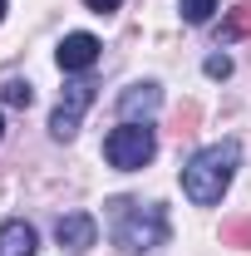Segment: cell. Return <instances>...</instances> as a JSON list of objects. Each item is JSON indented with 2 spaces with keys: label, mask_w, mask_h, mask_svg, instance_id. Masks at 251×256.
<instances>
[{
  "label": "cell",
  "mask_w": 251,
  "mask_h": 256,
  "mask_svg": "<svg viewBox=\"0 0 251 256\" xmlns=\"http://www.w3.org/2000/svg\"><path fill=\"white\" fill-rule=\"evenodd\" d=\"M0 104H5V108H30L34 104L30 79H5V84H0Z\"/></svg>",
  "instance_id": "30bf717a"
},
{
  "label": "cell",
  "mask_w": 251,
  "mask_h": 256,
  "mask_svg": "<svg viewBox=\"0 0 251 256\" xmlns=\"http://www.w3.org/2000/svg\"><path fill=\"white\" fill-rule=\"evenodd\" d=\"M222 246L251 252V217H226V222H222Z\"/></svg>",
  "instance_id": "8fae6325"
},
{
  "label": "cell",
  "mask_w": 251,
  "mask_h": 256,
  "mask_svg": "<svg viewBox=\"0 0 251 256\" xmlns=\"http://www.w3.org/2000/svg\"><path fill=\"white\" fill-rule=\"evenodd\" d=\"M0 20H5V0H0Z\"/></svg>",
  "instance_id": "2e32d148"
},
{
  "label": "cell",
  "mask_w": 251,
  "mask_h": 256,
  "mask_svg": "<svg viewBox=\"0 0 251 256\" xmlns=\"http://www.w3.org/2000/svg\"><path fill=\"white\" fill-rule=\"evenodd\" d=\"M236 162H242V148H236L232 138H226V143H212V148H202V153L182 168V192H188L197 207L222 202V192L232 188V178H236Z\"/></svg>",
  "instance_id": "7a4b0ae2"
},
{
  "label": "cell",
  "mask_w": 251,
  "mask_h": 256,
  "mask_svg": "<svg viewBox=\"0 0 251 256\" xmlns=\"http://www.w3.org/2000/svg\"><path fill=\"white\" fill-rule=\"evenodd\" d=\"M197 118H202V108H197V104H182V108L172 114V133H178V138L197 133Z\"/></svg>",
  "instance_id": "4fadbf2b"
},
{
  "label": "cell",
  "mask_w": 251,
  "mask_h": 256,
  "mask_svg": "<svg viewBox=\"0 0 251 256\" xmlns=\"http://www.w3.org/2000/svg\"><path fill=\"white\" fill-rule=\"evenodd\" d=\"M158 153V138L148 124H118L108 138H104V158L114 162L118 172H138V168H148Z\"/></svg>",
  "instance_id": "3957f363"
},
{
  "label": "cell",
  "mask_w": 251,
  "mask_h": 256,
  "mask_svg": "<svg viewBox=\"0 0 251 256\" xmlns=\"http://www.w3.org/2000/svg\"><path fill=\"white\" fill-rule=\"evenodd\" d=\"M202 69H207V79H226V74H232V60H226V54H212Z\"/></svg>",
  "instance_id": "5bb4252c"
},
{
  "label": "cell",
  "mask_w": 251,
  "mask_h": 256,
  "mask_svg": "<svg viewBox=\"0 0 251 256\" xmlns=\"http://www.w3.org/2000/svg\"><path fill=\"white\" fill-rule=\"evenodd\" d=\"M178 10H182V20H188V25H207V20H212V10H217V0H182Z\"/></svg>",
  "instance_id": "7c38bea8"
},
{
  "label": "cell",
  "mask_w": 251,
  "mask_h": 256,
  "mask_svg": "<svg viewBox=\"0 0 251 256\" xmlns=\"http://www.w3.org/2000/svg\"><path fill=\"white\" fill-rule=\"evenodd\" d=\"M0 138H5V118H0Z\"/></svg>",
  "instance_id": "e0dca14e"
},
{
  "label": "cell",
  "mask_w": 251,
  "mask_h": 256,
  "mask_svg": "<svg viewBox=\"0 0 251 256\" xmlns=\"http://www.w3.org/2000/svg\"><path fill=\"white\" fill-rule=\"evenodd\" d=\"M242 34H251V0H242V5L226 10V20L217 25V44H232V40H242Z\"/></svg>",
  "instance_id": "9c48e42d"
},
{
  "label": "cell",
  "mask_w": 251,
  "mask_h": 256,
  "mask_svg": "<svg viewBox=\"0 0 251 256\" xmlns=\"http://www.w3.org/2000/svg\"><path fill=\"white\" fill-rule=\"evenodd\" d=\"M158 104H162V89H158L153 79H143V84H133V89H124V98H118V114H124V124H148L158 114Z\"/></svg>",
  "instance_id": "8992f818"
},
{
  "label": "cell",
  "mask_w": 251,
  "mask_h": 256,
  "mask_svg": "<svg viewBox=\"0 0 251 256\" xmlns=\"http://www.w3.org/2000/svg\"><path fill=\"white\" fill-rule=\"evenodd\" d=\"M54 236H60L64 252L84 256L89 246H94V236H98V222L89 217V212H69V217H60V222H54Z\"/></svg>",
  "instance_id": "5b68a950"
},
{
  "label": "cell",
  "mask_w": 251,
  "mask_h": 256,
  "mask_svg": "<svg viewBox=\"0 0 251 256\" xmlns=\"http://www.w3.org/2000/svg\"><path fill=\"white\" fill-rule=\"evenodd\" d=\"M40 252V236L30 222H5L0 226V256H34Z\"/></svg>",
  "instance_id": "ba28073f"
},
{
  "label": "cell",
  "mask_w": 251,
  "mask_h": 256,
  "mask_svg": "<svg viewBox=\"0 0 251 256\" xmlns=\"http://www.w3.org/2000/svg\"><path fill=\"white\" fill-rule=\"evenodd\" d=\"M108 232H114V242H118L124 256H143V252H153V246H162L168 217H162L158 202H128V197H114V202H108Z\"/></svg>",
  "instance_id": "6da1fadb"
},
{
  "label": "cell",
  "mask_w": 251,
  "mask_h": 256,
  "mask_svg": "<svg viewBox=\"0 0 251 256\" xmlns=\"http://www.w3.org/2000/svg\"><path fill=\"white\" fill-rule=\"evenodd\" d=\"M94 60H98V40H94V34L74 30V34H64V40H60V69L79 74V69H89Z\"/></svg>",
  "instance_id": "52a82bcc"
},
{
  "label": "cell",
  "mask_w": 251,
  "mask_h": 256,
  "mask_svg": "<svg viewBox=\"0 0 251 256\" xmlns=\"http://www.w3.org/2000/svg\"><path fill=\"white\" fill-rule=\"evenodd\" d=\"M89 104H94V84L89 79H74V84H64V98L54 104V114H50V133L69 143L74 133H79V118L89 114Z\"/></svg>",
  "instance_id": "277c9868"
},
{
  "label": "cell",
  "mask_w": 251,
  "mask_h": 256,
  "mask_svg": "<svg viewBox=\"0 0 251 256\" xmlns=\"http://www.w3.org/2000/svg\"><path fill=\"white\" fill-rule=\"evenodd\" d=\"M84 5H89V10H94V15H108V10H118V5H124V0H84Z\"/></svg>",
  "instance_id": "9a60e30c"
}]
</instances>
